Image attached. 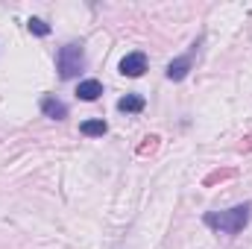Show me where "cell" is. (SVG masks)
Returning <instances> with one entry per match:
<instances>
[{
	"mask_svg": "<svg viewBox=\"0 0 252 249\" xmlns=\"http://www.w3.org/2000/svg\"><path fill=\"white\" fill-rule=\"evenodd\" d=\"M144 70H147V56H144L141 50H135V53H126L124 59H121V73H124V76L138 79V76H144Z\"/></svg>",
	"mask_w": 252,
	"mask_h": 249,
	"instance_id": "4",
	"label": "cell"
},
{
	"mask_svg": "<svg viewBox=\"0 0 252 249\" xmlns=\"http://www.w3.org/2000/svg\"><path fill=\"white\" fill-rule=\"evenodd\" d=\"M118 109H121L124 115H138V112L147 109V100H144L141 94H126V97L118 100Z\"/></svg>",
	"mask_w": 252,
	"mask_h": 249,
	"instance_id": "7",
	"label": "cell"
},
{
	"mask_svg": "<svg viewBox=\"0 0 252 249\" xmlns=\"http://www.w3.org/2000/svg\"><path fill=\"white\" fill-rule=\"evenodd\" d=\"M250 217H252V202H241L235 208H226V211H208L202 217V223L220 235H238L250 226Z\"/></svg>",
	"mask_w": 252,
	"mask_h": 249,
	"instance_id": "1",
	"label": "cell"
},
{
	"mask_svg": "<svg viewBox=\"0 0 252 249\" xmlns=\"http://www.w3.org/2000/svg\"><path fill=\"white\" fill-rule=\"evenodd\" d=\"M27 30H30L32 35H38V38H47V35H50V24L41 21V18H30V21H27Z\"/></svg>",
	"mask_w": 252,
	"mask_h": 249,
	"instance_id": "9",
	"label": "cell"
},
{
	"mask_svg": "<svg viewBox=\"0 0 252 249\" xmlns=\"http://www.w3.org/2000/svg\"><path fill=\"white\" fill-rule=\"evenodd\" d=\"M193 53H196V44H193V50H188L185 56H176L173 62L167 64V79H173V82H182L185 76L190 73V67H193Z\"/></svg>",
	"mask_w": 252,
	"mask_h": 249,
	"instance_id": "3",
	"label": "cell"
},
{
	"mask_svg": "<svg viewBox=\"0 0 252 249\" xmlns=\"http://www.w3.org/2000/svg\"><path fill=\"white\" fill-rule=\"evenodd\" d=\"M106 129H109V124H106L103 118H97V121H85V124L79 126V132H82V135H88V138H97V135H106Z\"/></svg>",
	"mask_w": 252,
	"mask_h": 249,
	"instance_id": "8",
	"label": "cell"
},
{
	"mask_svg": "<svg viewBox=\"0 0 252 249\" xmlns=\"http://www.w3.org/2000/svg\"><path fill=\"white\" fill-rule=\"evenodd\" d=\"M100 94H103V82L100 79H82L76 85V97L82 103H94V100H100Z\"/></svg>",
	"mask_w": 252,
	"mask_h": 249,
	"instance_id": "6",
	"label": "cell"
},
{
	"mask_svg": "<svg viewBox=\"0 0 252 249\" xmlns=\"http://www.w3.org/2000/svg\"><path fill=\"white\" fill-rule=\"evenodd\" d=\"M41 115L44 118H50V121H64L67 118V106H64L59 97H53V94H47V97H41Z\"/></svg>",
	"mask_w": 252,
	"mask_h": 249,
	"instance_id": "5",
	"label": "cell"
},
{
	"mask_svg": "<svg viewBox=\"0 0 252 249\" xmlns=\"http://www.w3.org/2000/svg\"><path fill=\"white\" fill-rule=\"evenodd\" d=\"M56 70H59L62 79L79 76L85 70V50H82V44L67 41L64 47H59V53H56Z\"/></svg>",
	"mask_w": 252,
	"mask_h": 249,
	"instance_id": "2",
	"label": "cell"
}]
</instances>
